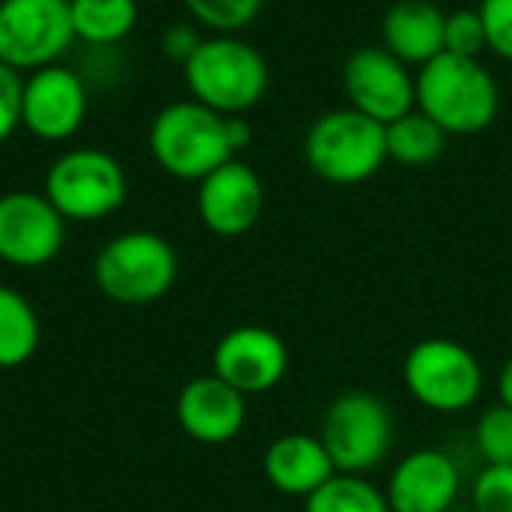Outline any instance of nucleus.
<instances>
[{
  "label": "nucleus",
  "instance_id": "f257e3e1",
  "mask_svg": "<svg viewBox=\"0 0 512 512\" xmlns=\"http://www.w3.org/2000/svg\"><path fill=\"white\" fill-rule=\"evenodd\" d=\"M180 69L189 99L222 117L252 111L270 87V66L264 54L237 33L204 36Z\"/></svg>",
  "mask_w": 512,
  "mask_h": 512
},
{
  "label": "nucleus",
  "instance_id": "f03ea898",
  "mask_svg": "<svg viewBox=\"0 0 512 512\" xmlns=\"http://www.w3.org/2000/svg\"><path fill=\"white\" fill-rule=\"evenodd\" d=\"M417 108L447 135H477L495 123L501 90L477 57L444 51L417 69Z\"/></svg>",
  "mask_w": 512,
  "mask_h": 512
},
{
  "label": "nucleus",
  "instance_id": "7ed1b4c3",
  "mask_svg": "<svg viewBox=\"0 0 512 512\" xmlns=\"http://www.w3.org/2000/svg\"><path fill=\"white\" fill-rule=\"evenodd\" d=\"M153 162L174 180L201 183L237 153L225 135V117L195 99L162 105L147 129Z\"/></svg>",
  "mask_w": 512,
  "mask_h": 512
},
{
  "label": "nucleus",
  "instance_id": "20e7f679",
  "mask_svg": "<svg viewBox=\"0 0 512 512\" xmlns=\"http://www.w3.org/2000/svg\"><path fill=\"white\" fill-rule=\"evenodd\" d=\"M312 174L333 186L372 180L387 162V126L354 111L351 105L324 111L303 141Z\"/></svg>",
  "mask_w": 512,
  "mask_h": 512
},
{
  "label": "nucleus",
  "instance_id": "39448f33",
  "mask_svg": "<svg viewBox=\"0 0 512 512\" xmlns=\"http://www.w3.org/2000/svg\"><path fill=\"white\" fill-rule=\"evenodd\" d=\"M177 252L156 231H123L111 237L96 261L93 282L96 288L120 306H150L159 303L177 282Z\"/></svg>",
  "mask_w": 512,
  "mask_h": 512
},
{
  "label": "nucleus",
  "instance_id": "423d86ee",
  "mask_svg": "<svg viewBox=\"0 0 512 512\" xmlns=\"http://www.w3.org/2000/svg\"><path fill=\"white\" fill-rule=\"evenodd\" d=\"M42 195L66 222H99L129 198L123 162L102 147H69L45 171Z\"/></svg>",
  "mask_w": 512,
  "mask_h": 512
},
{
  "label": "nucleus",
  "instance_id": "0eeeda50",
  "mask_svg": "<svg viewBox=\"0 0 512 512\" xmlns=\"http://www.w3.org/2000/svg\"><path fill=\"white\" fill-rule=\"evenodd\" d=\"M318 438L327 447L336 474L366 477L387 462L396 441V423L384 399L369 390H348L327 405Z\"/></svg>",
  "mask_w": 512,
  "mask_h": 512
},
{
  "label": "nucleus",
  "instance_id": "6e6552de",
  "mask_svg": "<svg viewBox=\"0 0 512 512\" xmlns=\"http://www.w3.org/2000/svg\"><path fill=\"white\" fill-rule=\"evenodd\" d=\"M414 402L438 414H459L480 402L486 375L471 348L453 339L417 342L402 366Z\"/></svg>",
  "mask_w": 512,
  "mask_h": 512
},
{
  "label": "nucleus",
  "instance_id": "1a4fd4ad",
  "mask_svg": "<svg viewBox=\"0 0 512 512\" xmlns=\"http://www.w3.org/2000/svg\"><path fill=\"white\" fill-rule=\"evenodd\" d=\"M75 45L69 0H0V63L27 75L63 57Z\"/></svg>",
  "mask_w": 512,
  "mask_h": 512
},
{
  "label": "nucleus",
  "instance_id": "9d476101",
  "mask_svg": "<svg viewBox=\"0 0 512 512\" xmlns=\"http://www.w3.org/2000/svg\"><path fill=\"white\" fill-rule=\"evenodd\" d=\"M90 114V81L66 63H51L24 75L21 129L45 144L72 141Z\"/></svg>",
  "mask_w": 512,
  "mask_h": 512
},
{
  "label": "nucleus",
  "instance_id": "9b49d317",
  "mask_svg": "<svg viewBox=\"0 0 512 512\" xmlns=\"http://www.w3.org/2000/svg\"><path fill=\"white\" fill-rule=\"evenodd\" d=\"M69 222L57 207L33 189H9L0 195V261L18 270L51 264L66 246Z\"/></svg>",
  "mask_w": 512,
  "mask_h": 512
},
{
  "label": "nucleus",
  "instance_id": "f8f14e48",
  "mask_svg": "<svg viewBox=\"0 0 512 512\" xmlns=\"http://www.w3.org/2000/svg\"><path fill=\"white\" fill-rule=\"evenodd\" d=\"M348 105L384 126L417 108V75L384 45H363L342 69Z\"/></svg>",
  "mask_w": 512,
  "mask_h": 512
},
{
  "label": "nucleus",
  "instance_id": "ddd939ff",
  "mask_svg": "<svg viewBox=\"0 0 512 512\" xmlns=\"http://www.w3.org/2000/svg\"><path fill=\"white\" fill-rule=\"evenodd\" d=\"M288 372V345L279 333L243 324L228 330L213 348V375L243 396H258L282 384Z\"/></svg>",
  "mask_w": 512,
  "mask_h": 512
},
{
  "label": "nucleus",
  "instance_id": "4468645a",
  "mask_svg": "<svg viewBox=\"0 0 512 512\" xmlns=\"http://www.w3.org/2000/svg\"><path fill=\"white\" fill-rule=\"evenodd\" d=\"M195 207L210 234L228 240L243 237L264 213V183L252 165L234 156L198 183Z\"/></svg>",
  "mask_w": 512,
  "mask_h": 512
},
{
  "label": "nucleus",
  "instance_id": "2eb2a0df",
  "mask_svg": "<svg viewBox=\"0 0 512 512\" xmlns=\"http://www.w3.org/2000/svg\"><path fill=\"white\" fill-rule=\"evenodd\" d=\"M174 414L180 429L192 441L207 447H222L234 441L246 426V396L210 372L192 378L180 390Z\"/></svg>",
  "mask_w": 512,
  "mask_h": 512
},
{
  "label": "nucleus",
  "instance_id": "dca6fc26",
  "mask_svg": "<svg viewBox=\"0 0 512 512\" xmlns=\"http://www.w3.org/2000/svg\"><path fill=\"white\" fill-rule=\"evenodd\" d=\"M384 492L393 512H447L462 492V474L447 453L426 447L393 468Z\"/></svg>",
  "mask_w": 512,
  "mask_h": 512
},
{
  "label": "nucleus",
  "instance_id": "f3484780",
  "mask_svg": "<svg viewBox=\"0 0 512 512\" xmlns=\"http://www.w3.org/2000/svg\"><path fill=\"white\" fill-rule=\"evenodd\" d=\"M261 465H264L267 483L276 492H282L288 498H303V501L336 474V465H333L327 447L321 444V438L306 435V432L279 435L264 450Z\"/></svg>",
  "mask_w": 512,
  "mask_h": 512
},
{
  "label": "nucleus",
  "instance_id": "a211bd4d",
  "mask_svg": "<svg viewBox=\"0 0 512 512\" xmlns=\"http://www.w3.org/2000/svg\"><path fill=\"white\" fill-rule=\"evenodd\" d=\"M447 12L435 0H396L381 21L384 48L405 66H426L444 54Z\"/></svg>",
  "mask_w": 512,
  "mask_h": 512
},
{
  "label": "nucleus",
  "instance_id": "6ab92c4d",
  "mask_svg": "<svg viewBox=\"0 0 512 512\" xmlns=\"http://www.w3.org/2000/svg\"><path fill=\"white\" fill-rule=\"evenodd\" d=\"M138 0H69L75 42L87 48H114L138 27Z\"/></svg>",
  "mask_w": 512,
  "mask_h": 512
},
{
  "label": "nucleus",
  "instance_id": "aec40b11",
  "mask_svg": "<svg viewBox=\"0 0 512 512\" xmlns=\"http://www.w3.org/2000/svg\"><path fill=\"white\" fill-rule=\"evenodd\" d=\"M42 342V324L33 303L9 288L0 285V369H21L33 360Z\"/></svg>",
  "mask_w": 512,
  "mask_h": 512
},
{
  "label": "nucleus",
  "instance_id": "412c9836",
  "mask_svg": "<svg viewBox=\"0 0 512 512\" xmlns=\"http://www.w3.org/2000/svg\"><path fill=\"white\" fill-rule=\"evenodd\" d=\"M447 138L450 135L432 117L414 108L387 126V159H393L402 168L435 165L447 150Z\"/></svg>",
  "mask_w": 512,
  "mask_h": 512
},
{
  "label": "nucleus",
  "instance_id": "4be33fe9",
  "mask_svg": "<svg viewBox=\"0 0 512 512\" xmlns=\"http://www.w3.org/2000/svg\"><path fill=\"white\" fill-rule=\"evenodd\" d=\"M306 512H393L387 492L357 474H333L306 498Z\"/></svg>",
  "mask_w": 512,
  "mask_h": 512
},
{
  "label": "nucleus",
  "instance_id": "5701e85b",
  "mask_svg": "<svg viewBox=\"0 0 512 512\" xmlns=\"http://www.w3.org/2000/svg\"><path fill=\"white\" fill-rule=\"evenodd\" d=\"M189 18L210 33H240L264 9V0H183Z\"/></svg>",
  "mask_w": 512,
  "mask_h": 512
},
{
  "label": "nucleus",
  "instance_id": "b1692460",
  "mask_svg": "<svg viewBox=\"0 0 512 512\" xmlns=\"http://www.w3.org/2000/svg\"><path fill=\"white\" fill-rule=\"evenodd\" d=\"M474 441L489 465H512V408L498 402L483 411L474 429Z\"/></svg>",
  "mask_w": 512,
  "mask_h": 512
},
{
  "label": "nucleus",
  "instance_id": "393cba45",
  "mask_svg": "<svg viewBox=\"0 0 512 512\" xmlns=\"http://www.w3.org/2000/svg\"><path fill=\"white\" fill-rule=\"evenodd\" d=\"M489 48L486 42V24L480 9H456L447 15L444 24V51L456 57H477Z\"/></svg>",
  "mask_w": 512,
  "mask_h": 512
},
{
  "label": "nucleus",
  "instance_id": "a878e982",
  "mask_svg": "<svg viewBox=\"0 0 512 512\" xmlns=\"http://www.w3.org/2000/svg\"><path fill=\"white\" fill-rule=\"evenodd\" d=\"M474 512H512V465H486L471 489Z\"/></svg>",
  "mask_w": 512,
  "mask_h": 512
},
{
  "label": "nucleus",
  "instance_id": "bb28decb",
  "mask_svg": "<svg viewBox=\"0 0 512 512\" xmlns=\"http://www.w3.org/2000/svg\"><path fill=\"white\" fill-rule=\"evenodd\" d=\"M489 51L512 63V0H480Z\"/></svg>",
  "mask_w": 512,
  "mask_h": 512
},
{
  "label": "nucleus",
  "instance_id": "cd10ccee",
  "mask_svg": "<svg viewBox=\"0 0 512 512\" xmlns=\"http://www.w3.org/2000/svg\"><path fill=\"white\" fill-rule=\"evenodd\" d=\"M21 90L24 75L0 63V144H6L21 129Z\"/></svg>",
  "mask_w": 512,
  "mask_h": 512
},
{
  "label": "nucleus",
  "instance_id": "c85d7f7f",
  "mask_svg": "<svg viewBox=\"0 0 512 512\" xmlns=\"http://www.w3.org/2000/svg\"><path fill=\"white\" fill-rule=\"evenodd\" d=\"M201 33H198V27L195 24H171V27H165V33H162V39H159V45H162V54L165 57H171L174 63H186L189 57H192V51L201 45Z\"/></svg>",
  "mask_w": 512,
  "mask_h": 512
},
{
  "label": "nucleus",
  "instance_id": "c756f323",
  "mask_svg": "<svg viewBox=\"0 0 512 512\" xmlns=\"http://www.w3.org/2000/svg\"><path fill=\"white\" fill-rule=\"evenodd\" d=\"M225 135H228L231 150L240 153V150H246V147L252 144L255 129H252V123H249L243 114H237V117H225Z\"/></svg>",
  "mask_w": 512,
  "mask_h": 512
},
{
  "label": "nucleus",
  "instance_id": "7c9ffc66",
  "mask_svg": "<svg viewBox=\"0 0 512 512\" xmlns=\"http://www.w3.org/2000/svg\"><path fill=\"white\" fill-rule=\"evenodd\" d=\"M498 396H501V405L512 408V354L498 372Z\"/></svg>",
  "mask_w": 512,
  "mask_h": 512
}]
</instances>
